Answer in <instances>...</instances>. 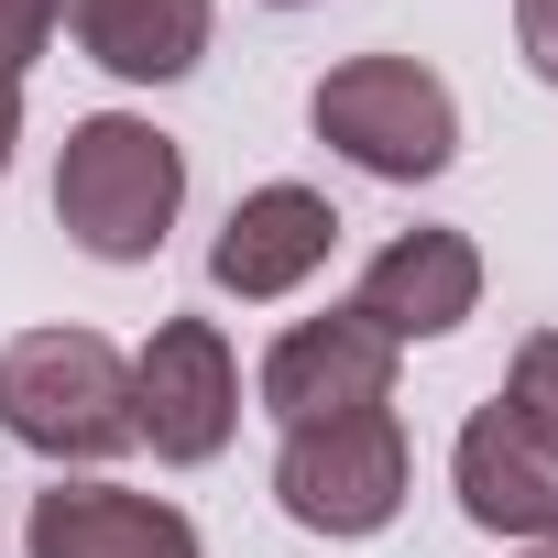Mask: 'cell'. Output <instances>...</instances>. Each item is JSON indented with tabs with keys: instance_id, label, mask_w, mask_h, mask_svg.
<instances>
[{
	"instance_id": "9a60e30c",
	"label": "cell",
	"mask_w": 558,
	"mask_h": 558,
	"mask_svg": "<svg viewBox=\"0 0 558 558\" xmlns=\"http://www.w3.org/2000/svg\"><path fill=\"white\" fill-rule=\"evenodd\" d=\"M12 143H23V77H0V175H12Z\"/></svg>"
},
{
	"instance_id": "5bb4252c",
	"label": "cell",
	"mask_w": 558,
	"mask_h": 558,
	"mask_svg": "<svg viewBox=\"0 0 558 558\" xmlns=\"http://www.w3.org/2000/svg\"><path fill=\"white\" fill-rule=\"evenodd\" d=\"M514 45H525V66L558 88V0H514Z\"/></svg>"
},
{
	"instance_id": "8992f818",
	"label": "cell",
	"mask_w": 558,
	"mask_h": 558,
	"mask_svg": "<svg viewBox=\"0 0 558 558\" xmlns=\"http://www.w3.org/2000/svg\"><path fill=\"white\" fill-rule=\"evenodd\" d=\"M263 405L286 416V427H318V416H362V405H395V340H384L362 307L296 318L286 340L263 351Z\"/></svg>"
},
{
	"instance_id": "8fae6325",
	"label": "cell",
	"mask_w": 558,
	"mask_h": 558,
	"mask_svg": "<svg viewBox=\"0 0 558 558\" xmlns=\"http://www.w3.org/2000/svg\"><path fill=\"white\" fill-rule=\"evenodd\" d=\"M56 23L88 45V66L132 88H165L208 56V0H56Z\"/></svg>"
},
{
	"instance_id": "7c38bea8",
	"label": "cell",
	"mask_w": 558,
	"mask_h": 558,
	"mask_svg": "<svg viewBox=\"0 0 558 558\" xmlns=\"http://www.w3.org/2000/svg\"><path fill=\"white\" fill-rule=\"evenodd\" d=\"M504 405H514V416H525V427L558 449V329H536V340L514 351V373H504Z\"/></svg>"
},
{
	"instance_id": "6da1fadb",
	"label": "cell",
	"mask_w": 558,
	"mask_h": 558,
	"mask_svg": "<svg viewBox=\"0 0 558 558\" xmlns=\"http://www.w3.org/2000/svg\"><path fill=\"white\" fill-rule=\"evenodd\" d=\"M175 208H186V154H175V132H154V121H132V110H99V121L66 132L56 219H66L77 252H99V263H154L165 230H175Z\"/></svg>"
},
{
	"instance_id": "7a4b0ae2",
	"label": "cell",
	"mask_w": 558,
	"mask_h": 558,
	"mask_svg": "<svg viewBox=\"0 0 558 558\" xmlns=\"http://www.w3.org/2000/svg\"><path fill=\"white\" fill-rule=\"evenodd\" d=\"M0 427L34 460H110L132 449V362L99 329H23L0 351Z\"/></svg>"
},
{
	"instance_id": "277c9868",
	"label": "cell",
	"mask_w": 558,
	"mask_h": 558,
	"mask_svg": "<svg viewBox=\"0 0 558 558\" xmlns=\"http://www.w3.org/2000/svg\"><path fill=\"white\" fill-rule=\"evenodd\" d=\"M274 504H286L307 536H384V525H395V504H405V427H395V405L286 427Z\"/></svg>"
},
{
	"instance_id": "e0dca14e",
	"label": "cell",
	"mask_w": 558,
	"mask_h": 558,
	"mask_svg": "<svg viewBox=\"0 0 558 558\" xmlns=\"http://www.w3.org/2000/svg\"><path fill=\"white\" fill-rule=\"evenodd\" d=\"M274 12H307V0H274Z\"/></svg>"
},
{
	"instance_id": "52a82bcc",
	"label": "cell",
	"mask_w": 558,
	"mask_h": 558,
	"mask_svg": "<svg viewBox=\"0 0 558 558\" xmlns=\"http://www.w3.org/2000/svg\"><path fill=\"white\" fill-rule=\"evenodd\" d=\"M329 241H340V208H329L318 186H252V197L219 219V241H208V286L241 296V307L296 296L307 274L329 263Z\"/></svg>"
},
{
	"instance_id": "5b68a950",
	"label": "cell",
	"mask_w": 558,
	"mask_h": 558,
	"mask_svg": "<svg viewBox=\"0 0 558 558\" xmlns=\"http://www.w3.org/2000/svg\"><path fill=\"white\" fill-rule=\"evenodd\" d=\"M132 427L175 471H197V460L230 449V427H241V362H230V340L208 318H165L143 340V362H132Z\"/></svg>"
},
{
	"instance_id": "ba28073f",
	"label": "cell",
	"mask_w": 558,
	"mask_h": 558,
	"mask_svg": "<svg viewBox=\"0 0 558 558\" xmlns=\"http://www.w3.org/2000/svg\"><path fill=\"white\" fill-rule=\"evenodd\" d=\"M449 482H460V504H471V525H493V536H558V449L493 395V405H471V427H460V449H449Z\"/></svg>"
},
{
	"instance_id": "30bf717a",
	"label": "cell",
	"mask_w": 558,
	"mask_h": 558,
	"mask_svg": "<svg viewBox=\"0 0 558 558\" xmlns=\"http://www.w3.org/2000/svg\"><path fill=\"white\" fill-rule=\"evenodd\" d=\"M23 558H197V525L121 482H56L23 514Z\"/></svg>"
},
{
	"instance_id": "3957f363",
	"label": "cell",
	"mask_w": 558,
	"mask_h": 558,
	"mask_svg": "<svg viewBox=\"0 0 558 558\" xmlns=\"http://www.w3.org/2000/svg\"><path fill=\"white\" fill-rule=\"evenodd\" d=\"M307 121H318V143H340L384 186H416V175H438L460 154V99L416 56H351V66H329L307 88Z\"/></svg>"
},
{
	"instance_id": "4fadbf2b",
	"label": "cell",
	"mask_w": 558,
	"mask_h": 558,
	"mask_svg": "<svg viewBox=\"0 0 558 558\" xmlns=\"http://www.w3.org/2000/svg\"><path fill=\"white\" fill-rule=\"evenodd\" d=\"M56 45V0H0V77H23Z\"/></svg>"
},
{
	"instance_id": "9c48e42d",
	"label": "cell",
	"mask_w": 558,
	"mask_h": 558,
	"mask_svg": "<svg viewBox=\"0 0 558 558\" xmlns=\"http://www.w3.org/2000/svg\"><path fill=\"white\" fill-rule=\"evenodd\" d=\"M351 307H362L395 351H405V340H449V329L482 307V252H471L460 230H405V241L373 252V274H362Z\"/></svg>"
},
{
	"instance_id": "2e32d148",
	"label": "cell",
	"mask_w": 558,
	"mask_h": 558,
	"mask_svg": "<svg viewBox=\"0 0 558 558\" xmlns=\"http://www.w3.org/2000/svg\"><path fill=\"white\" fill-rule=\"evenodd\" d=\"M525 558H558V536H536V547H525Z\"/></svg>"
}]
</instances>
